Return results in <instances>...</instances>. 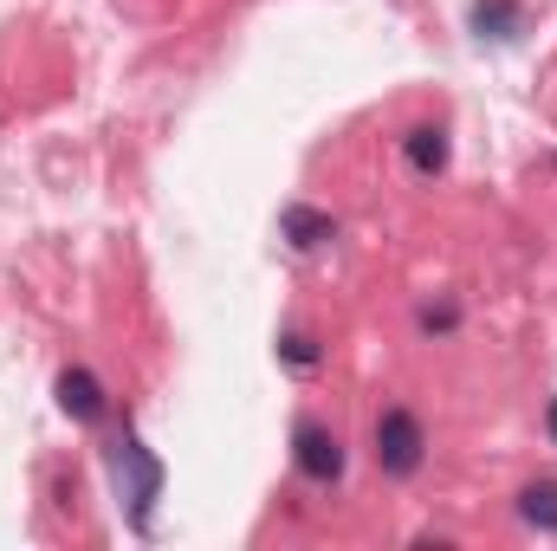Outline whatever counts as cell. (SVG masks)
<instances>
[{"label": "cell", "instance_id": "obj_2", "mask_svg": "<svg viewBox=\"0 0 557 551\" xmlns=\"http://www.w3.org/2000/svg\"><path fill=\"white\" fill-rule=\"evenodd\" d=\"M370 454H376V467H383L389 480H416L421 461H428V428H421V415L403 409V403H389V409L376 415V428H370Z\"/></svg>", "mask_w": 557, "mask_h": 551}, {"label": "cell", "instance_id": "obj_3", "mask_svg": "<svg viewBox=\"0 0 557 551\" xmlns=\"http://www.w3.org/2000/svg\"><path fill=\"white\" fill-rule=\"evenodd\" d=\"M292 467H298L311 487H337V480H344V434L324 428V421H298V428H292Z\"/></svg>", "mask_w": 557, "mask_h": 551}, {"label": "cell", "instance_id": "obj_6", "mask_svg": "<svg viewBox=\"0 0 557 551\" xmlns=\"http://www.w3.org/2000/svg\"><path fill=\"white\" fill-rule=\"evenodd\" d=\"M331 234H337V215H324V208H305V201H292V208L278 215V241H285L292 254H318Z\"/></svg>", "mask_w": 557, "mask_h": 551}, {"label": "cell", "instance_id": "obj_5", "mask_svg": "<svg viewBox=\"0 0 557 551\" xmlns=\"http://www.w3.org/2000/svg\"><path fill=\"white\" fill-rule=\"evenodd\" d=\"M403 162L416 169L421 182L447 175V162H454V143H447V124H409V131H403Z\"/></svg>", "mask_w": 557, "mask_h": 551}, {"label": "cell", "instance_id": "obj_11", "mask_svg": "<svg viewBox=\"0 0 557 551\" xmlns=\"http://www.w3.org/2000/svg\"><path fill=\"white\" fill-rule=\"evenodd\" d=\"M545 434H552V448H557V396H552V409H545Z\"/></svg>", "mask_w": 557, "mask_h": 551}, {"label": "cell", "instance_id": "obj_4", "mask_svg": "<svg viewBox=\"0 0 557 551\" xmlns=\"http://www.w3.org/2000/svg\"><path fill=\"white\" fill-rule=\"evenodd\" d=\"M52 390H59V409L72 415L78 428H98V421L111 415V390H104V383H98V377H91L85 364H65Z\"/></svg>", "mask_w": 557, "mask_h": 551}, {"label": "cell", "instance_id": "obj_1", "mask_svg": "<svg viewBox=\"0 0 557 551\" xmlns=\"http://www.w3.org/2000/svg\"><path fill=\"white\" fill-rule=\"evenodd\" d=\"M111 480H117V506L131 513V526L149 539V519H156V500H162V461L143 448V434L131 421L111 441Z\"/></svg>", "mask_w": 557, "mask_h": 551}, {"label": "cell", "instance_id": "obj_7", "mask_svg": "<svg viewBox=\"0 0 557 551\" xmlns=\"http://www.w3.org/2000/svg\"><path fill=\"white\" fill-rule=\"evenodd\" d=\"M467 26L480 33V39H519L525 33V0H473L467 7Z\"/></svg>", "mask_w": 557, "mask_h": 551}, {"label": "cell", "instance_id": "obj_10", "mask_svg": "<svg viewBox=\"0 0 557 551\" xmlns=\"http://www.w3.org/2000/svg\"><path fill=\"white\" fill-rule=\"evenodd\" d=\"M416 331L421 338H454V331H460V305H454V298H428L416 311Z\"/></svg>", "mask_w": 557, "mask_h": 551}, {"label": "cell", "instance_id": "obj_8", "mask_svg": "<svg viewBox=\"0 0 557 551\" xmlns=\"http://www.w3.org/2000/svg\"><path fill=\"white\" fill-rule=\"evenodd\" d=\"M519 519H525L532 532H557V480L519 487Z\"/></svg>", "mask_w": 557, "mask_h": 551}, {"label": "cell", "instance_id": "obj_9", "mask_svg": "<svg viewBox=\"0 0 557 551\" xmlns=\"http://www.w3.org/2000/svg\"><path fill=\"white\" fill-rule=\"evenodd\" d=\"M278 364L305 377V370H318V364H324V351H318V338H311V331H285V338H278Z\"/></svg>", "mask_w": 557, "mask_h": 551}]
</instances>
